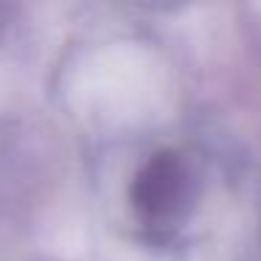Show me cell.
Masks as SVG:
<instances>
[{"mask_svg":"<svg viewBox=\"0 0 261 261\" xmlns=\"http://www.w3.org/2000/svg\"><path fill=\"white\" fill-rule=\"evenodd\" d=\"M132 205L149 222L180 219L194 199V177L186 158L177 152H158L143 163L132 180Z\"/></svg>","mask_w":261,"mask_h":261,"instance_id":"1","label":"cell"}]
</instances>
